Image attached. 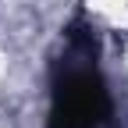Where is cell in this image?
I'll list each match as a JSON object with an SVG mask.
<instances>
[{
    "mask_svg": "<svg viewBox=\"0 0 128 128\" xmlns=\"http://www.w3.org/2000/svg\"><path fill=\"white\" fill-rule=\"evenodd\" d=\"M107 89L92 68H68L54 89L50 128H100L107 121Z\"/></svg>",
    "mask_w": 128,
    "mask_h": 128,
    "instance_id": "6da1fadb",
    "label": "cell"
}]
</instances>
